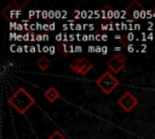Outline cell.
I'll return each instance as SVG.
<instances>
[{
  "mask_svg": "<svg viewBox=\"0 0 155 139\" xmlns=\"http://www.w3.org/2000/svg\"><path fill=\"white\" fill-rule=\"evenodd\" d=\"M119 80L117 77L111 73V71H105L103 73L97 80H96V85L97 87L107 95L111 94L113 91L119 86Z\"/></svg>",
  "mask_w": 155,
  "mask_h": 139,
  "instance_id": "obj_2",
  "label": "cell"
},
{
  "mask_svg": "<svg viewBox=\"0 0 155 139\" xmlns=\"http://www.w3.org/2000/svg\"><path fill=\"white\" fill-rule=\"evenodd\" d=\"M115 40L124 47L128 48L130 46H132V35H126V34H122V35H117L115 36Z\"/></svg>",
  "mask_w": 155,
  "mask_h": 139,
  "instance_id": "obj_10",
  "label": "cell"
},
{
  "mask_svg": "<svg viewBox=\"0 0 155 139\" xmlns=\"http://www.w3.org/2000/svg\"><path fill=\"white\" fill-rule=\"evenodd\" d=\"M117 105L126 112L132 111L137 105H138V99L132 94V92L126 91L119 99H117Z\"/></svg>",
  "mask_w": 155,
  "mask_h": 139,
  "instance_id": "obj_6",
  "label": "cell"
},
{
  "mask_svg": "<svg viewBox=\"0 0 155 139\" xmlns=\"http://www.w3.org/2000/svg\"><path fill=\"white\" fill-rule=\"evenodd\" d=\"M126 65V56L121 52L114 54L108 62H107V66L109 68V71H111L114 75L115 74H119L124 70Z\"/></svg>",
  "mask_w": 155,
  "mask_h": 139,
  "instance_id": "obj_5",
  "label": "cell"
},
{
  "mask_svg": "<svg viewBox=\"0 0 155 139\" xmlns=\"http://www.w3.org/2000/svg\"><path fill=\"white\" fill-rule=\"evenodd\" d=\"M153 16H154V17H155V7H154V8H153Z\"/></svg>",
  "mask_w": 155,
  "mask_h": 139,
  "instance_id": "obj_15",
  "label": "cell"
},
{
  "mask_svg": "<svg viewBox=\"0 0 155 139\" xmlns=\"http://www.w3.org/2000/svg\"><path fill=\"white\" fill-rule=\"evenodd\" d=\"M36 65H38V68H39L41 71H45V70H47V69L51 66V60H50L47 57H40V58L36 60Z\"/></svg>",
  "mask_w": 155,
  "mask_h": 139,
  "instance_id": "obj_11",
  "label": "cell"
},
{
  "mask_svg": "<svg viewBox=\"0 0 155 139\" xmlns=\"http://www.w3.org/2000/svg\"><path fill=\"white\" fill-rule=\"evenodd\" d=\"M125 16L128 21H137L140 18H144L145 16V7L137 0H132L124 10Z\"/></svg>",
  "mask_w": 155,
  "mask_h": 139,
  "instance_id": "obj_3",
  "label": "cell"
},
{
  "mask_svg": "<svg viewBox=\"0 0 155 139\" xmlns=\"http://www.w3.org/2000/svg\"><path fill=\"white\" fill-rule=\"evenodd\" d=\"M28 0H13L12 2H11V5L16 8V10H18V11H21V10H23L27 5H28Z\"/></svg>",
  "mask_w": 155,
  "mask_h": 139,
  "instance_id": "obj_12",
  "label": "cell"
},
{
  "mask_svg": "<svg viewBox=\"0 0 155 139\" xmlns=\"http://www.w3.org/2000/svg\"><path fill=\"white\" fill-rule=\"evenodd\" d=\"M57 50H58V53H61L62 56H68V54H70V53H73L75 50H74V47H73V45H70V44H68V42H61L59 45H58V47H57Z\"/></svg>",
  "mask_w": 155,
  "mask_h": 139,
  "instance_id": "obj_9",
  "label": "cell"
},
{
  "mask_svg": "<svg viewBox=\"0 0 155 139\" xmlns=\"http://www.w3.org/2000/svg\"><path fill=\"white\" fill-rule=\"evenodd\" d=\"M101 13H102V19H103L102 23H105V24H115V23L113 22V16H114L113 8H111L108 4L102 7Z\"/></svg>",
  "mask_w": 155,
  "mask_h": 139,
  "instance_id": "obj_7",
  "label": "cell"
},
{
  "mask_svg": "<svg viewBox=\"0 0 155 139\" xmlns=\"http://www.w3.org/2000/svg\"><path fill=\"white\" fill-rule=\"evenodd\" d=\"M44 97H45V99H46L48 103H54V102L61 97V93H59V91H58L56 87L51 86V87H48V88L44 92Z\"/></svg>",
  "mask_w": 155,
  "mask_h": 139,
  "instance_id": "obj_8",
  "label": "cell"
},
{
  "mask_svg": "<svg viewBox=\"0 0 155 139\" xmlns=\"http://www.w3.org/2000/svg\"><path fill=\"white\" fill-rule=\"evenodd\" d=\"M69 68H70L74 73L85 76V75H87V73H90V71L92 70L93 64H92L87 58L80 57V58H75V59L69 64Z\"/></svg>",
  "mask_w": 155,
  "mask_h": 139,
  "instance_id": "obj_4",
  "label": "cell"
},
{
  "mask_svg": "<svg viewBox=\"0 0 155 139\" xmlns=\"http://www.w3.org/2000/svg\"><path fill=\"white\" fill-rule=\"evenodd\" d=\"M7 103L19 114L24 115L34 104H35V98L23 87H19L16 89L8 98Z\"/></svg>",
  "mask_w": 155,
  "mask_h": 139,
  "instance_id": "obj_1",
  "label": "cell"
},
{
  "mask_svg": "<svg viewBox=\"0 0 155 139\" xmlns=\"http://www.w3.org/2000/svg\"><path fill=\"white\" fill-rule=\"evenodd\" d=\"M34 37H35V35H34V34L31 33V34H30V41H34V40H35Z\"/></svg>",
  "mask_w": 155,
  "mask_h": 139,
  "instance_id": "obj_14",
  "label": "cell"
},
{
  "mask_svg": "<svg viewBox=\"0 0 155 139\" xmlns=\"http://www.w3.org/2000/svg\"><path fill=\"white\" fill-rule=\"evenodd\" d=\"M47 139H67V138H65V137H64L59 131H54V132H53V133H52Z\"/></svg>",
  "mask_w": 155,
  "mask_h": 139,
  "instance_id": "obj_13",
  "label": "cell"
}]
</instances>
